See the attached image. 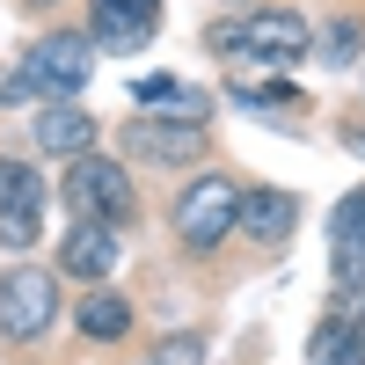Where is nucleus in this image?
I'll list each match as a JSON object with an SVG mask.
<instances>
[{
    "mask_svg": "<svg viewBox=\"0 0 365 365\" xmlns=\"http://www.w3.org/2000/svg\"><path fill=\"white\" fill-rule=\"evenodd\" d=\"M241 220V182L220 175V168H205L182 182V197H175V241L190 256H212V249H227V234Z\"/></svg>",
    "mask_w": 365,
    "mask_h": 365,
    "instance_id": "obj_1",
    "label": "nucleus"
},
{
    "mask_svg": "<svg viewBox=\"0 0 365 365\" xmlns=\"http://www.w3.org/2000/svg\"><path fill=\"white\" fill-rule=\"evenodd\" d=\"M88 81H96V37L88 29H51V37H37L22 51V88L37 103H66Z\"/></svg>",
    "mask_w": 365,
    "mask_h": 365,
    "instance_id": "obj_2",
    "label": "nucleus"
},
{
    "mask_svg": "<svg viewBox=\"0 0 365 365\" xmlns=\"http://www.w3.org/2000/svg\"><path fill=\"white\" fill-rule=\"evenodd\" d=\"M66 205H73V220H96V227H132V212H139V190H132V168H117L110 154H73L66 168Z\"/></svg>",
    "mask_w": 365,
    "mask_h": 365,
    "instance_id": "obj_3",
    "label": "nucleus"
},
{
    "mask_svg": "<svg viewBox=\"0 0 365 365\" xmlns=\"http://www.w3.org/2000/svg\"><path fill=\"white\" fill-rule=\"evenodd\" d=\"M58 263H15L8 278H0V336L8 344H37L51 336V322H58Z\"/></svg>",
    "mask_w": 365,
    "mask_h": 365,
    "instance_id": "obj_4",
    "label": "nucleus"
},
{
    "mask_svg": "<svg viewBox=\"0 0 365 365\" xmlns=\"http://www.w3.org/2000/svg\"><path fill=\"white\" fill-rule=\"evenodd\" d=\"M117 154L139 168H190L205 161V125H175V117H125L117 125Z\"/></svg>",
    "mask_w": 365,
    "mask_h": 365,
    "instance_id": "obj_5",
    "label": "nucleus"
},
{
    "mask_svg": "<svg viewBox=\"0 0 365 365\" xmlns=\"http://www.w3.org/2000/svg\"><path fill=\"white\" fill-rule=\"evenodd\" d=\"M241 51L270 58V66H299V58L314 51V29H307V15H292V8H256L249 22H241Z\"/></svg>",
    "mask_w": 365,
    "mask_h": 365,
    "instance_id": "obj_6",
    "label": "nucleus"
},
{
    "mask_svg": "<svg viewBox=\"0 0 365 365\" xmlns=\"http://www.w3.org/2000/svg\"><path fill=\"white\" fill-rule=\"evenodd\" d=\"M154 29H161V0H88L96 51H139Z\"/></svg>",
    "mask_w": 365,
    "mask_h": 365,
    "instance_id": "obj_7",
    "label": "nucleus"
},
{
    "mask_svg": "<svg viewBox=\"0 0 365 365\" xmlns=\"http://www.w3.org/2000/svg\"><path fill=\"white\" fill-rule=\"evenodd\" d=\"M117 256H125V241H117V227H96V220H81L58 234V278H73V285H103Z\"/></svg>",
    "mask_w": 365,
    "mask_h": 365,
    "instance_id": "obj_8",
    "label": "nucleus"
},
{
    "mask_svg": "<svg viewBox=\"0 0 365 365\" xmlns=\"http://www.w3.org/2000/svg\"><path fill=\"white\" fill-rule=\"evenodd\" d=\"M234 227L249 234L256 249H285L292 227H299V197L278 190V182H256V190H241V220H234Z\"/></svg>",
    "mask_w": 365,
    "mask_h": 365,
    "instance_id": "obj_9",
    "label": "nucleus"
},
{
    "mask_svg": "<svg viewBox=\"0 0 365 365\" xmlns=\"http://www.w3.org/2000/svg\"><path fill=\"white\" fill-rule=\"evenodd\" d=\"M329 270H336V285H365V182L344 190L329 212Z\"/></svg>",
    "mask_w": 365,
    "mask_h": 365,
    "instance_id": "obj_10",
    "label": "nucleus"
},
{
    "mask_svg": "<svg viewBox=\"0 0 365 365\" xmlns=\"http://www.w3.org/2000/svg\"><path fill=\"white\" fill-rule=\"evenodd\" d=\"M29 132H37V146H44L51 161H73V154H88V146H96V110H81V96H66V103H37Z\"/></svg>",
    "mask_w": 365,
    "mask_h": 365,
    "instance_id": "obj_11",
    "label": "nucleus"
},
{
    "mask_svg": "<svg viewBox=\"0 0 365 365\" xmlns=\"http://www.w3.org/2000/svg\"><path fill=\"white\" fill-rule=\"evenodd\" d=\"M132 103H146L154 117H175V125H205V117H212V96H205V88H190V81H175V73L132 81Z\"/></svg>",
    "mask_w": 365,
    "mask_h": 365,
    "instance_id": "obj_12",
    "label": "nucleus"
},
{
    "mask_svg": "<svg viewBox=\"0 0 365 365\" xmlns=\"http://www.w3.org/2000/svg\"><path fill=\"white\" fill-rule=\"evenodd\" d=\"M73 329H81L88 344H125V336H132V299L117 292L110 278H103V285H88V299L73 307Z\"/></svg>",
    "mask_w": 365,
    "mask_h": 365,
    "instance_id": "obj_13",
    "label": "nucleus"
},
{
    "mask_svg": "<svg viewBox=\"0 0 365 365\" xmlns=\"http://www.w3.org/2000/svg\"><path fill=\"white\" fill-rule=\"evenodd\" d=\"M307 358H314V365H365V322H351V314H329V322L314 329Z\"/></svg>",
    "mask_w": 365,
    "mask_h": 365,
    "instance_id": "obj_14",
    "label": "nucleus"
},
{
    "mask_svg": "<svg viewBox=\"0 0 365 365\" xmlns=\"http://www.w3.org/2000/svg\"><path fill=\"white\" fill-rule=\"evenodd\" d=\"M358 51H365V22H358V15H336V22L314 29V51H307V58H322V66L344 73V66H358Z\"/></svg>",
    "mask_w": 365,
    "mask_h": 365,
    "instance_id": "obj_15",
    "label": "nucleus"
},
{
    "mask_svg": "<svg viewBox=\"0 0 365 365\" xmlns=\"http://www.w3.org/2000/svg\"><path fill=\"white\" fill-rule=\"evenodd\" d=\"M0 212H44V168L0 161Z\"/></svg>",
    "mask_w": 365,
    "mask_h": 365,
    "instance_id": "obj_16",
    "label": "nucleus"
},
{
    "mask_svg": "<svg viewBox=\"0 0 365 365\" xmlns=\"http://www.w3.org/2000/svg\"><path fill=\"white\" fill-rule=\"evenodd\" d=\"M154 365H205V336H197V329H175V336H161Z\"/></svg>",
    "mask_w": 365,
    "mask_h": 365,
    "instance_id": "obj_17",
    "label": "nucleus"
},
{
    "mask_svg": "<svg viewBox=\"0 0 365 365\" xmlns=\"http://www.w3.org/2000/svg\"><path fill=\"white\" fill-rule=\"evenodd\" d=\"M205 44L220 51V58H227V51H241V22H212V29H205Z\"/></svg>",
    "mask_w": 365,
    "mask_h": 365,
    "instance_id": "obj_18",
    "label": "nucleus"
},
{
    "mask_svg": "<svg viewBox=\"0 0 365 365\" xmlns=\"http://www.w3.org/2000/svg\"><path fill=\"white\" fill-rule=\"evenodd\" d=\"M344 146H351V154H365V132H344Z\"/></svg>",
    "mask_w": 365,
    "mask_h": 365,
    "instance_id": "obj_19",
    "label": "nucleus"
}]
</instances>
